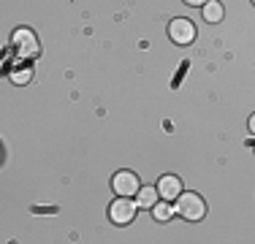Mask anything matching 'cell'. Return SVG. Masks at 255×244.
I'll use <instances>...</instances> for the list:
<instances>
[{"instance_id":"obj_1","label":"cell","mask_w":255,"mask_h":244,"mask_svg":"<svg viewBox=\"0 0 255 244\" xmlns=\"http://www.w3.org/2000/svg\"><path fill=\"white\" fill-rule=\"evenodd\" d=\"M177 215L190 220V223H198L206 215V201L198 193H182L177 198Z\"/></svg>"},{"instance_id":"obj_2","label":"cell","mask_w":255,"mask_h":244,"mask_svg":"<svg viewBox=\"0 0 255 244\" xmlns=\"http://www.w3.org/2000/svg\"><path fill=\"white\" fill-rule=\"evenodd\" d=\"M11 44H14V52L19 54V57H25V60L38 57V52H41L38 38H35V33L30 27H16L14 35H11Z\"/></svg>"},{"instance_id":"obj_3","label":"cell","mask_w":255,"mask_h":244,"mask_svg":"<svg viewBox=\"0 0 255 244\" xmlns=\"http://www.w3.org/2000/svg\"><path fill=\"white\" fill-rule=\"evenodd\" d=\"M136 201L128 198V195H117V198L112 201V206H109V217H112L114 225H128L133 217H136Z\"/></svg>"},{"instance_id":"obj_4","label":"cell","mask_w":255,"mask_h":244,"mask_svg":"<svg viewBox=\"0 0 255 244\" xmlns=\"http://www.w3.org/2000/svg\"><path fill=\"white\" fill-rule=\"evenodd\" d=\"M168 38H171L174 44H179V46L193 44V38H196V24H193V19L177 16V19L168 24Z\"/></svg>"},{"instance_id":"obj_5","label":"cell","mask_w":255,"mask_h":244,"mask_svg":"<svg viewBox=\"0 0 255 244\" xmlns=\"http://www.w3.org/2000/svg\"><path fill=\"white\" fill-rule=\"evenodd\" d=\"M112 190L117 195H128V198H133V195L141 190L138 174H133V171H117L114 179H112Z\"/></svg>"},{"instance_id":"obj_6","label":"cell","mask_w":255,"mask_h":244,"mask_svg":"<svg viewBox=\"0 0 255 244\" xmlns=\"http://www.w3.org/2000/svg\"><path fill=\"white\" fill-rule=\"evenodd\" d=\"M157 193H160L163 201H177L182 195V179L174 174H163L160 182H157Z\"/></svg>"},{"instance_id":"obj_7","label":"cell","mask_w":255,"mask_h":244,"mask_svg":"<svg viewBox=\"0 0 255 244\" xmlns=\"http://www.w3.org/2000/svg\"><path fill=\"white\" fill-rule=\"evenodd\" d=\"M157 201H160V193H157V187H141V190L136 193V204L141 206V209H152Z\"/></svg>"},{"instance_id":"obj_8","label":"cell","mask_w":255,"mask_h":244,"mask_svg":"<svg viewBox=\"0 0 255 244\" xmlns=\"http://www.w3.org/2000/svg\"><path fill=\"white\" fill-rule=\"evenodd\" d=\"M223 16H226V8H223L220 0H209V3L204 5V19L209 22V24L223 22Z\"/></svg>"},{"instance_id":"obj_9","label":"cell","mask_w":255,"mask_h":244,"mask_svg":"<svg viewBox=\"0 0 255 244\" xmlns=\"http://www.w3.org/2000/svg\"><path fill=\"white\" fill-rule=\"evenodd\" d=\"M174 212H177V206H171V201H157V204L152 206V215L157 223H168V220L174 217Z\"/></svg>"},{"instance_id":"obj_10","label":"cell","mask_w":255,"mask_h":244,"mask_svg":"<svg viewBox=\"0 0 255 244\" xmlns=\"http://www.w3.org/2000/svg\"><path fill=\"white\" fill-rule=\"evenodd\" d=\"M8 79L14 84H27L30 79H33V68H14V71L8 73Z\"/></svg>"},{"instance_id":"obj_11","label":"cell","mask_w":255,"mask_h":244,"mask_svg":"<svg viewBox=\"0 0 255 244\" xmlns=\"http://www.w3.org/2000/svg\"><path fill=\"white\" fill-rule=\"evenodd\" d=\"M182 3H187V5H201V8H204L209 0H182Z\"/></svg>"},{"instance_id":"obj_12","label":"cell","mask_w":255,"mask_h":244,"mask_svg":"<svg viewBox=\"0 0 255 244\" xmlns=\"http://www.w3.org/2000/svg\"><path fill=\"white\" fill-rule=\"evenodd\" d=\"M250 130H253V136H255V114L250 117Z\"/></svg>"},{"instance_id":"obj_13","label":"cell","mask_w":255,"mask_h":244,"mask_svg":"<svg viewBox=\"0 0 255 244\" xmlns=\"http://www.w3.org/2000/svg\"><path fill=\"white\" fill-rule=\"evenodd\" d=\"M253 5H255V0H253Z\"/></svg>"}]
</instances>
